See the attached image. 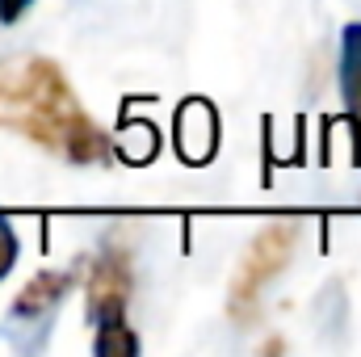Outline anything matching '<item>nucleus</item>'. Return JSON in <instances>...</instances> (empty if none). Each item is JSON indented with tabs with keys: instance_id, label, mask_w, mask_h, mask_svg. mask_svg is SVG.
<instances>
[{
	"instance_id": "1",
	"label": "nucleus",
	"mask_w": 361,
	"mask_h": 357,
	"mask_svg": "<svg viewBox=\"0 0 361 357\" xmlns=\"http://www.w3.org/2000/svg\"><path fill=\"white\" fill-rule=\"evenodd\" d=\"M0 131H13L68 164L114 160V139L92 122L63 68L47 55L0 59Z\"/></svg>"
},
{
	"instance_id": "2",
	"label": "nucleus",
	"mask_w": 361,
	"mask_h": 357,
	"mask_svg": "<svg viewBox=\"0 0 361 357\" xmlns=\"http://www.w3.org/2000/svg\"><path fill=\"white\" fill-rule=\"evenodd\" d=\"M89 324H92V349L97 357H135L139 337L126 324V303H130V257L122 248L101 253L89 269Z\"/></svg>"
},
{
	"instance_id": "3",
	"label": "nucleus",
	"mask_w": 361,
	"mask_h": 357,
	"mask_svg": "<svg viewBox=\"0 0 361 357\" xmlns=\"http://www.w3.org/2000/svg\"><path fill=\"white\" fill-rule=\"evenodd\" d=\"M294 244H298V223L281 219L269 223L265 231H257V240L244 248L235 277H231V290H227V315L235 324H252L257 311H261V294L281 269L290 265L294 257Z\"/></svg>"
},
{
	"instance_id": "4",
	"label": "nucleus",
	"mask_w": 361,
	"mask_h": 357,
	"mask_svg": "<svg viewBox=\"0 0 361 357\" xmlns=\"http://www.w3.org/2000/svg\"><path fill=\"white\" fill-rule=\"evenodd\" d=\"M72 286H76V269H42V273H34L25 282V290L13 298L8 324L13 328H38V332H47L51 320H55V311H59V303L72 294Z\"/></svg>"
},
{
	"instance_id": "5",
	"label": "nucleus",
	"mask_w": 361,
	"mask_h": 357,
	"mask_svg": "<svg viewBox=\"0 0 361 357\" xmlns=\"http://www.w3.org/2000/svg\"><path fill=\"white\" fill-rule=\"evenodd\" d=\"M341 97L357 135V152H361V21H349L341 30Z\"/></svg>"
},
{
	"instance_id": "6",
	"label": "nucleus",
	"mask_w": 361,
	"mask_h": 357,
	"mask_svg": "<svg viewBox=\"0 0 361 357\" xmlns=\"http://www.w3.org/2000/svg\"><path fill=\"white\" fill-rule=\"evenodd\" d=\"M17 257H21V244H17V231H13V223L0 214V282L13 273L17 265Z\"/></svg>"
},
{
	"instance_id": "7",
	"label": "nucleus",
	"mask_w": 361,
	"mask_h": 357,
	"mask_svg": "<svg viewBox=\"0 0 361 357\" xmlns=\"http://www.w3.org/2000/svg\"><path fill=\"white\" fill-rule=\"evenodd\" d=\"M34 0H0V25H17Z\"/></svg>"
}]
</instances>
